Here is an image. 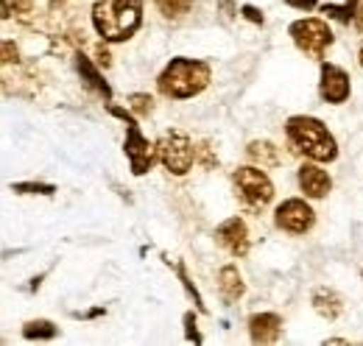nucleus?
Masks as SVG:
<instances>
[{
  "label": "nucleus",
  "instance_id": "obj_17",
  "mask_svg": "<svg viewBox=\"0 0 363 346\" xmlns=\"http://www.w3.org/2000/svg\"><path fill=\"white\" fill-rule=\"evenodd\" d=\"M246 154L260 168H277L279 165V148L274 143H269V140H252L249 148H246Z\"/></svg>",
  "mask_w": 363,
  "mask_h": 346
},
{
  "label": "nucleus",
  "instance_id": "obj_28",
  "mask_svg": "<svg viewBox=\"0 0 363 346\" xmlns=\"http://www.w3.org/2000/svg\"><path fill=\"white\" fill-rule=\"evenodd\" d=\"M95 59H98L101 67H109V65H112V56H109V50H106V45L104 43L95 45Z\"/></svg>",
  "mask_w": 363,
  "mask_h": 346
},
{
  "label": "nucleus",
  "instance_id": "obj_13",
  "mask_svg": "<svg viewBox=\"0 0 363 346\" xmlns=\"http://www.w3.org/2000/svg\"><path fill=\"white\" fill-rule=\"evenodd\" d=\"M249 335L255 344H277L282 335V318L277 313H255L249 318Z\"/></svg>",
  "mask_w": 363,
  "mask_h": 346
},
{
  "label": "nucleus",
  "instance_id": "obj_1",
  "mask_svg": "<svg viewBox=\"0 0 363 346\" xmlns=\"http://www.w3.org/2000/svg\"><path fill=\"white\" fill-rule=\"evenodd\" d=\"M92 26L104 43H126L143 26V0H95Z\"/></svg>",
  "mask_w": 363,
  "mask_h": 346
},
{
  "label": "nucleus",
  "instance_id": "obj_16",
  "mask_svg": "<svg viewBox=\"0 0 363 346\" xmlns=\"http://www.w3.org/2000/svg\"><path fill=\"white\" fill-rule=\"evenodd\" d=\"M313 310H316L321 318H327V321H335V318L344 313V299H341L335 291L318 288L316 294H313Z\"/></svg>",
  "mask_w": 363,
  "mask_h": 346
},
{
  "label": "nucleus",
  "instance_id": "obj_14",
  "mask_svg": "<svg viewBox=\"0 0 363 346\" xmlns=\"http://www.w3.org/2000/svg\"><path fill=\"white\" fill-rule=\"evenodd\" d=\"M76 70H79V76H82V82L90 86L92 92H98L104 101H112V86L104 82V76H101V70L92 65V59H87L82 50L76 53Z\"/></svg>",
  "mask_w": 363,
  "mask_h": 346
},
{
  "label": "nucleus",
  "instance_id": "obj_23",
  "mask_svg": "<svg viewBox=\"0 0 363 346\" xmlns=\"http://www.w3.org/2000/svg\"><path fill=\"white\" fill-rule=\"evenodd\" d=\"M177 274H179V282L184 285V291L193 296V302H196V307L201 310V313H207V307H204V299L199 296V291H196V285H193V279L187 277V268H184V262L182 260H177Z\"/></svg>",
  "mask_w": 363,
  "mask_h": 346
},
{
  "label": "nucleus",
  "instance_id": "obj_5",
  "mask_svg": "<svg viewBox=\"0 0 363 346\" xmlns=\"http://www.w3.org/2000/svg\"><path fill=\"white\" fill-rule=\"evenodd\" d=\"M157 148H160V162L174 173V176H184V173L193 168V162H196V145L179 129L165 131L157 140Z\"/></svg>",
  "mask_w": 363,
  "mask_h": 346
},
{
  "label": "nucleus",
  "instance_id": "obj_18",
  "mask_svg": "<svg viewBox=\"0 0 363 346\" xmlns=\"http://www.w3.org/2000/svg\"><path fill=\"white\" fill-rule=\"evenodd\" d=\"M56 333H59V327L53 321H45V318L23 324V338H28V341H50V338H56Z\"/></svg>",
  "mask_w": 363,
  "mask_h": 346
},
{
  "label": "nucleus",
  "instance_id": "obj_32",
  "mask_svg": "<svg viewBox=\"0 0 363 346\" xmlns=\"http://www.w3.org/2000/svg\"><path fill=\"white\" fill-rule=\"evenodd\" d=\"M355 26H358V31H363V3H361V9H358V17H355Z\"/></svg>",
  "mask_w": 363,
  "mask_h": 346
},
{
  "label": "nucleus",
  "instance_id": "obj_8",
  "mask_svg": "<svg viewBox=\"0 0 363 346\" xmlns=\"http://www.w3.org/2000/svg\"><path fill=\"white\" fill-rule=\"evenodd\" d=\"M274 223L288 235H305L313 229L316 213L305 199H285L274 213Z\"/></svg>",
  "mask_w": 363,
  "mask_h": 346
},
{
  "label": "nucleus",
  "instance_id": "obj_12",
  "mask_svg": "<svg viewBox=\"0 0 363 346\" xmlns=\"http://www.w3.org/2000/svg\"><path fill=\"white\" fill-rule=\"evenodd\" d=\"M296 182H299V190H302L308 199H324V196L333 190L330 173L324 171L321 165H316L313 160L305 162V165L296 171Z\"/></svg>",
  "mask_w": 363,
  "mask_h": 346
},
{
  "label": "nucleus",
  "instance_id": "obj_29",
  "mask_svg": "<svg viewBox=\"0 0 363 346\" xmlns=\"http://www.w3.org/2000/svg\"><path fill=\"white\" fill-rule=\"evenodd\" d=\"M218 9L224 14V20H235V14H238V6L232 0H218Z\"/></svg>",
  "mask_w": 363,
  "mask_h": 346
},
{
  "label": "nucleus",
  "instance_id": "obj_26",
  "mask_svg": "<svg viewBox=\"0 0 363 346\" xmlns=\"http://www.w3.org/2000/svg\"><path fill=\"white\" fill-rule=\"evenodd\" d=\"M0 50H3V65H20V50L11 40H3Z\"/></svg>",
  "mask_w": 363,
  "mask_h": 346
},
{
  "label": "nucleus",
  "instance_id": "obj_24",
  "mask_svg": "<svg viewBox=\"0 0 363 346\" xmlns=\"http://www.w3.org/2000/svg\"><path fill=\"white\" fill-rule=\"evenodd\" d=\"M196 157L201 160V165H204L207 171L218 168V157H216V154L210 151V145H207V143H199V145H196Z\"/></svg>",
  "mask_w": 363,
  "mask_h": 346
},
{
  "label": "nucleus",
  "instance_id": "obj_21",
  "mask_svg": "<svg viewBox=\"0 0 363 346\" xmlns=\"http://www.w3.org/2000/svg\"><path fill=\"white\" fill-rule=\"evenodd\" d=\"M11 193H20V196H53L56 193V184H45V182H17V184H11Z\"/></svg>",
  "mask_w": 363,
  "mask_h": 346
},
{
  "label": "nucleus",
  "instance_id": "obj_9",
  "mask_svg": "<svg viewBox=\"0 0 363 346\" xmlns=\"http://www.w3.org/2000/svg\"><path fill=\"white\" fill-rule=\"evenodd\" d=\"M65 0H3V20H9L11 14L23 23V26H40L48 20Z\"/></svg>",
  "mask_w": 363,
  "mask_h": 346
},
{
  "label": "nucleus",
  "instance_id": "obj_7",
  "mask_svg": "<svg viewBox=\"0 0 363 346\" xmlns=\"http://www.w3.org/2000/svg\"><path fill=\"white\" fill-rule=\"evenodd\" d=\"M123 154L129 160V168L135 176H145L154 168V162L160 160V148L157 143H151L148 137H143V131L137 123L126 126V143H123Z\"/></svg>",
  "mask_w": 363,
  "mask_h": 346
},
{
  "label": "nucleus",
  "instance_id": "obj_25",
  "mask_svg": "<svg viewBox=\"0 0 363 346\" xmlns=\"http://www.w3.org/2000/svg\"><path fill=\"white\" fill-rule=\"evenodd\" d=\"M184 338L193 341V344H201V341H204V338L199 335V330H196V316H193V313H184Z\"/></svg>",
  "mask_w": 363,
  "mask_h": 346
},
{
  "label": "nucleus",
  "instance_id": "obj_31",
  "mask_svg": "<svg viewBox=\"0 0 363 346\" xmlns=\"http://www.w3.org/2000/svg\"><path fill=\"white\" fill-rule=\"evenodd\" d=\"M104 313H106L104 307H95L90 313H76V318H95V316H104Z\"/></svg>",
  "mask_w": 363,
  "mask_h": 346
},
{
  "label": "nucleus",
  "instance_id": "obj_20",
  "mask_svg": "<svg viewBox=\"0 0 363 346\" xmlns=\"http://www.w3.org/2000/svg\"><path fill=\"white\" fill-rule=\"evenodd\" d=\"M154 3H157L160 14L168 17V20H179L193 9V0H154Z\"/></svg>",
  "mask_w": 363,
  "mask_h": 346
},
{
  "label": "nucleus",
  "instance_id": "obj_10",
  "mask_svg": "<svg viewBox=\"0 0 363 346\" xmlns=\"http://www.w3.org/2000/svg\"><path fill=\"white\" fill-rule=\"evenodd\" d=\"M352 92V79L344 67L338 65H330V62H321V82H318V95L327 101V104H344Z\"/></svg>",
  "mask_w": 363,
  "mask_h": 346
},
{
  "label": "nucleus",
  "instance_id": "obj_19",
  "mask_svg": "<svg viewBox=\"0 0 363 346\" xmlns=\"http://www.w3.org/2000/svg\"><path fill=\"white\" fill-rule=\"evenodd\" d=\"M358 3H361V0H347L344 6L324 3V6H321V14H327V17L338 20V23H350V20H355V17H358Z\"/></svg>",
  "mask_w": 363,
  "mask_h": 346
},
{
  "label": "nucleus",
  "instance_id": "obj_33",
  "mask_svg": "<svg viewBox=\"0 0 363 346\" xmlns=\"http://www.w3.org/2000/svg\"><path fill=\"white\" fill-rule=\"evenodd\" d=\"M358 59H361V67H363V45H361V53H358Z\"/></svg>",
  "mask_w": 363,
  "mask_h": 346
},
{
  "label": "nucleus",
  "instance_id": "obj_27",
  "mask_svg": "<svg viewBox=\"0 0 363 346\" xmlns=\"http://www.w3.org/2000/svg\"><path fill=\"white\" fill-rule=\"evenodd\" d=\"M240 14L249 20V23H255V26H263V11L260 9H255V6H240Z\"/></svg>",
  "mask_w": 363,
  "mask_h": 346
},
{
  "label": "nucleus",
  "instance_id": "obj_6",
  "mask_svg": "<svg viewBox=\"0 0 363 346\" xmlns=\"http://www.w3.org/2000/svg\"><path fill=\"white\" fill-rule=\"evenodd\" d=\"M288 34H291L294 45H296L305 56H311V59H316V62L324 59V50L333 45V31H330V26H327L324 20H318V17H305V20L291 23Z\"/></svg>",
  "mask_w": 363,
  "mask_h": 346
},
{
  "label": "nucleus",
  "instance_id": "obj_4",
  "mask_svg": "<svg viewBox=\"0 0 363 346\" xmlns=\"http://www.w3.org/2000/svg\"><path fill=\"white\" fill-rule=\"evenodd\" d=\"M232 187H235V196H238L240 207L249 216H260L274 199L272 179L257 165H240L232 173Z\"/></svg>",
  "mask_w": 363,
  "mask_h": 346
},
{
  "label": "nucleus",
  "instance_id": "obj_2",
  "mask_svg": "<svg viewBox=\"0 0 363 346\" xmlns=\"http://www.w3.org/2000/svg\"><path fill=\"white\" fill-rule=\"evenodd\" d=\"M285 137L294 154L313 160V162H333L338 157V143L330 129L311 115H294L285 121Z\"/></svg>",
  "mask_w": 363,
  "mask_h": 346
},
{
  "label": "nucleus",
  "instance_id": "obj_22",
  "mask_svg": "<svg viewBox=\"0 0 363 346\" xmlns=\"http://www.w3.org/2000/svg\"><path fill=\"white\" fill-rule=\"evenodd\" d=\"M129 106H132V112L137 118H148L154 112V98L148 92H132L129 95Z\"/></svg>",
  "mask_w": 363,
  "mask_h": 346
},
{
  "label": "nucleus",
  "instance_id": "obj_11",
  "mask_svg": "<svg viewBox=\"0 0 363 346\" xmlns=\"http://www.w3.org/2000/svg\"><path fill=\"white\" fill-rule=\"evenodd\" d=\"M216 243L221 246V249H227L232 257H246L249 255V229H246V223H243V218L232 216L227 218L218 229H216Z\"/></svg>",
  "mask_w": 363,
  "mask_h": 346
},
{
  "label": "nucleus",
  "instance_id": "obj_3",
  "mask_svg": "<svg viewBox=\"0 0 363 346\" xmlns=\"http://www.w3.org/2000/svg\"><path fill=\"white\" fill-rule=\"evenodd\" d=\"M210 65L201 62V59H184L177 56L168 62V67L160 73L157 86L165 98H174V101H184V98H193L199 92H204L210 84Z\"/></svg>",
  "mask_w": 363,
  "mask_h": 346
},
{
  "label": "nucleus",
  "instance_id": "obj_30",
  "mask_svg": "<svg viewBox=\"0 0 363 346\" xmlns=\"http://www.w3.org/2000/svg\"><path fill=\"white\" fill-rule=\"evenodd\" d=\"M291 9H299V11H311V9H316L318 0H285Z\"/></svg>",
  "mask_w": 363,
  "mask_h": 346
},
{
  "label": "nucleus",
  "instance_id": "obj_15",
  "mask_svg": "<svg viewBox=\"0 0 363 346\" xmlns=\"http://www.w3.org/2000/svg\"><path fill=\"white\" fill-rule=\"evenodd\" d=\"M218 291H221V299L227 304L243 299L246 282H243V277H240V271H238L235 265H224V268L218 271Z\"/></svg>",
  "mask_w": 363,
  "mask_h": 346
}]
</instances>
